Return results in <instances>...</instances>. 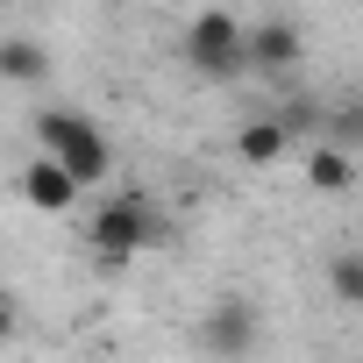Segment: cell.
Returning a JSON list of instances; mask_svg holds the SVG:
<instances>
[{"label":"cell","mask_w":363,"mask_h":363,"mask_svg":"<svg viewBox=\"0 0 363 363\" xmlns=\"http://www.w3.org/2000/svg\"><path fill=\"white\" fill-rule=\"evenodd\" d=\"M36 135H43V150H50L65 171H79V186H107L114 150H107V135H100L79 107H43V114H36Z\"/></svg>","instance_id":"1"},{"label":"cell","mask_w":363,"mask_h":363,"mask_svg":"<svg viewBox=\"0 0 363 363\" xmlns=\"http://www.w3.org/2000/svg\"><path fill=\"white\" fill-rule=\"evenodd\" d=\"M164 235V221H157V207L143 200V193H107L100 207H93V250L121 271L135 250H150Z\"/></svg>","instance_id":"2"},{"label":"cell","mask_w":363,"mask_h":363,"mask_svg":"<svg viewBox=\"0 0 363 363\" xmlns=\"http://www.w3.org/2000/svg\"><path fill=\"white\" fill-rule=\"evenodd\" d=\"M186 65L207 72V79H235V72L250 65V29H242L228 8L193 15V29H186Z\"/></svg>","instance_id":"3"},{"label":"cell","mask_w":363,"mask_h":363,"mask_svg":"<svg viewBox=\"0 0 363 363\" xmlns=\"http://www.w3.org/2000/svg\"><path fill=\"white\" fill-rule=\"evenodd\" d=\"M200 342H207V356L242 363V356L257 349V313H250V299H214L207 320H200Z\"/></svg>","instance_id":"4"},{"label":"cell","mask_w":363,"mask_h":363,"mask_svg":"<svg viewBox=\"0 0 363 363\" xmlns=\"http://www.w3.org/2000/svg\"><path fill=\"white\" fill-rule=\"evenodd\" d=\"M79 193H86V186H79V171H65L50 150L22 171V200H29V207H43V214H72V207H79Z\"/></svg>","instance_id":"5"},{"label":"cell","mask_w":363,"mask_h":363,"mask_svg":"<svg viewBox=\"0 0 363 363\" xmlns=\"http://www.w3.org/2000/svg\"><path fill=\"white\" fill-rule=\"evenodd\" d=\"M306 186H313V193H349V186H356V150H342V143L306 150Z\"/></svg>","instance_id":"6"},{"label":"cell","mask_w":363,"mask_h":363,"mask_svg":"<svg viewBox=\"0 0 363 363\" xmlns=\"http://www.w3.org/2000/svg\"><path fill=\"white\" fill-rule=\"evenodd\" d=\"M250 65H264V72L299 65V29H292V22H257V29H250Z\"/></svg>","instance_id":"7"},{"label":"cell","mask_w":363,"mask_h":363,"mask_svg":"<svg viewBox=\"0 0 363 363\" xmlns=\"http://www.w3.org/2000/svg\"><path fill=\"white\" fill-rule=\"evenodd\" d=\"M235 157L242 164H278V157H292V128L285 121H250L235 135Z\"/></svg>","instance_id":"8"},{"label":"cell","mask_w":363,"mask_h":363,"mask_svg":"<svg viewBox=\"0 0 363 363\" xmlns=\"http://www.w3.org/2000/svg\"><path fill=\"white\" fill-rule=\"evenodd\" d=\"M0 72H8L15 86H43V79H50V57H43V43L8 36V43H0Z\"/></svg>","instance_id":"9"},{"label":"cell","mask_w":363,"mask_h":363,"mask_svg":"<svg viewBox=\"0 0 363 363\" xmlns=\"http://www.w3.org/2000/svg\"><path fill=\"white\" fill-rule=\"evenodd\" d=\"M328 285H335V299H342V306H356V313H363V250H342V257L328 264Z\"/></svg>","instance_id":"10"},{"label":"cell","mask_w":363,"mask_h":363,"mask_svg":"<svg viewBox=\"0 0 363 363\" xmlns=\"http://www.w3.org/2000/svg\"><path fill=\"white\" fill-rule=\"evenodd\" d=\"M328 143H342V150H363V93H349V100L328 114Z\"/></svg>","instance_id":"11"}]
</instances>
